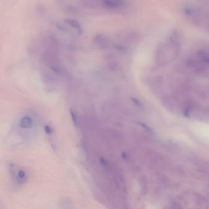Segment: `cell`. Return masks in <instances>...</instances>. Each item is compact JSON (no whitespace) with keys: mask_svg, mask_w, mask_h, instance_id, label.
Instances as JSON below:
<instances>
[{"mask_svg":"<svg viewBox=\"0 0 209 209\" xmlns=\"http://www.w3.org/2000/svg\"><path fill=\"white\" fill-rule=\"evenodd\" d=\"M96 43L101 49H106L109 44V39L107 36L102 34H99L94 39Z\"/></svg>","mask_w":209,"mask_h":209,"instance_id":"7a4b0ae2","label":"cell"},{"mask_svg":"<svg viewBox=\"0 0 209 209\" xmlns=\"http://www.w3.org/2000/svg\"><path fill=\"white\" fill-rule=\"evenodd\" d=\"M16 178L18 180V181L22 182V181H24L26 179V173L23 170H18V171L17 172V174H15Z\"/></svg>","mask_w":209,"mask_h":209,"instance_id":"5b68a950","label":"cell"},{"mask_svg":"<svg viewBox=\"0 0 209 209\" xmlns=\"http://www.w3.org/2000/svg\"><path fill=\"white\" fill-rule=\"evenodd\" d=\"M33 122L30 117L25 116L22 118L20 120V126L23 129H30L32 128Z\"/></svg>","mask_w":209,"mask_h":209,"instance_id":"3957f363","label":"cell"},{"mask_svg":"<svg viewBox=\"0 0 209 209\" xmlns=\"http://www.w3.org/2000/svg\"><path fill=\"white\" fill-rule=\"evenodd\" d=\"M71 116H72V120L74 121V123H75V125H77V118H76V115H75V114L74 113V112L71 110Z\"/></svg>","mask_w":209,"mask_h":209,"instance_id":"52a82bcc","label":"cell"},{"mask_svg":"<svg viewBox=\"0 0 209 209\" xmlns=\"http://www.w3.org/2000/svg\"><path fill=\"white\" fill-rule=\"evenodd\" d=\"M104 6L108 9H119L125 6L124 0H102Z\"/></svg>","mask_w":209,"mask_h":209,"instance_id":"6da1fadb","label":"cell"},{"mask_svg":"<svg viewBox=\"0 0 209 209\" xmlns=\"http://www.w3.org/2000/svg\"><path fill=\"white\" fill-rule=\"evenodd\" d=\"M44 130H45V132L46 133V134H48V135H50L53 133L52 128L49 126H45L44 127Z\"/></svg>","mask_w":209,"mask_h":209,"instance_id":"8992f818","label":"cell"},{"mask_svg":"<svg viewBox=\"0 0 209 209\" xmlns=\"http://www.w3.org/2000/svg\"><path fill=\"white\" fill-rule=\"evenodd\" d=\"M64 22L69 25H70L72 28H74L75 30H77L79 34H81L82 33L81 26L77 20H74V19L72 18H66Z\"/></svg>","mask_w":209,"mask_h":209,"instance_id":"277c9868","label":"cell"}]
</instances>
